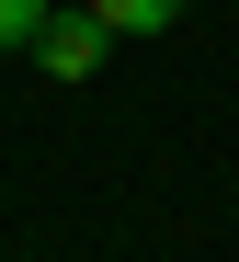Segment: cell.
I'll return each mask as SVG.
<instances>
[{"label":"cell","instance_id":"6da1fadb","mask_svg":"<svg viewBox=\"0 0 239 262\" xmlns=\"http://www.w3.org/2000/svg\"><path fill=\"white\" fill-rule=\"evenodd\" d=\"M103 46H114V23L80 0V12H46V34H34V69H46V80H91V69H103Z\"/></svg>","mask_w":239,"mask_h":262},{"label":"cell","instance_id":"3957f363","mask_svg":"<svg viewBox=\"0 0 239 262\" xmlns=\"http://www.w3.org/2000/svg\"><path fill=\"white\" fill-rule=\"evenodd\" d=\"M34 34H46V0H0V57H34Z\"/></svg>","mask_w":239,"mask_h":262},{"label":"cell","instance_id":"7a4b0ae2","mask_svg":"<svg viewBox=\"0 0 239 262\" xmlns=\"http://www.w3.org/2000/svg\"><path fill=\"white\" fill-rule=\"evenodd\" d=\"M91 12H103L114 34H171L182 12H194V0H91Z\"/></svg>","mask_w":239,"mask_h":262}]
</instances>
